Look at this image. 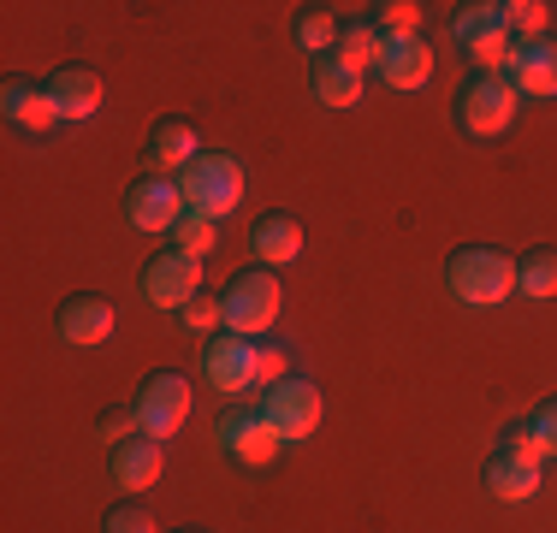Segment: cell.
<instances>
[{
    "label": "cell",
    "mask_w": 557,
    "mask_h": 533,
    "mask_svg": "<svg viewBox=\"0 0 557 533\" xmlns=\"http://www.w3.org/2000/svg\"><path fill=\"white\" fill-rule=\"evenodd\" d=\"M178 190L190 213H208V220H232L237 202H244V166H237L225 149H202L190 166L178 172Z\"/></svg>",
    "instance_id": "6da1fadb"
},
{
    "label": "cell",
    "mask_w": 557,
    "mask_h": 533,
    "mask_svg": "<svg viewBox=\"0 0 557 533\" xmlns=\"http://www.w3.org/2000/svg\"><path fill=\"white\" fill-rule=\"evenodd\" d=\"M445 285H450V297H462L469 309H493V302H504L516 290V261L493 244H469V249L450 256Z\"/></svg>",
    "instance_id": "7a4b0ae2"
},
{
    "label": "cell",
    "mask_w": 557,
    "mask_h": 533,
    "mask_svg": "<svg viewBox=\"0 0 557 533\" xmlns=\"http://www.w3.org/2000/svg\"><path fill=\"white\" fill-rule=\"evenodd\" d=\"M516 84L504 72H474L469 84L457 89V131H469V137H498V131H510L516 119Z\"/></svg>",
    "instance_id": "3957f363"
},
{
    "label": "cell",
    "mask_w": 557,
    "mask_h": 533,
    "mask_svg": "<svg viewBox=\"0 0 557 533\" xmlns=\"http://www.w3.org/2000/svg\"><path fill=\"white\" fill-rule=\"evenodd\" d=\"M225 332H237V338H261V332L278 320V302H285V290H278V278L268 266H249V273H237L232 285H225Z\"/></svg>",
    "instance_id": "277c9868"
},
{
    "label": "cell",
    "mask_w": 557,
    "mask_h": 533,
    "mask_svg": "<svg viewBox=\"0 0 557 533\" xmlns=\"http://www.w3.org/2000/svg\"><path fill=\"white\" fill-rule=\"evenodd\" d=\"M190 404H196V392H190V380H184V373H149V380H143V392H137L143 433H149V438H172L184 421H190Z\"/></svg>",
    "instance_id": "5b68a950"
},
{
    "label": "cell",
    "mask_w": 557,
    "mask_h": 533,
    "mask_svg": "<svg viewBox=\"0 0 557 533\" xmlns=\"http://www.w3.org/2000/svg\"><path fill=\"white\" fill-rule=\"evenodd\" d=\"M457 42L481 60V72H504V60H510V24H504V12L493 0H474V7H457Z\"/></svg>",
    "instance_id": "8992f818"
},
{
    "label": "cell",
    "mask_w": 557,
    "mask_h": 533,
    "mask_svg": "<svg viewBox=\"0 0 557 533\" xmlns=\"http://www.w3.org/2000/svg\"><path fill=\"white\" fill-rule=\"evenodd\" d=\"M220 450L237 462H249V469H261V462H273V450L285 445L278 438V426L268 421V409H225L220 426H214Z\"/></svg>",
    "instance_id": "52a82bcc"
},
{
    "label": "cell",
    "mask_w": 557,
    "mask_h": 533,
    "mask_svg": "<svg viewBox=\"0 0 557 533\" xmlns=\"http://www.w3.org/2000/svg\"><path fill=\"white\" fill-rule=\"evenodd\" d=\"M268 421L278 426V438H285V445H297V438H309L314 426H321V385L314 380H297V373H290V380H278L273 392H268Z\"/></svg>",
    "instance_id": "ba28073f"
},
{
    "label": "cell",
    "mask_w": 557,
    "mask_h": 533,
    "mask_svg": "<svg viewBox=\"0 0 557 533\" xmlns=\"http://www.w3.org/2000/svg\"><path fill=\"white\" fill-rule=\"evenodd\" d=\"M256 350L261 344L256 338H237V332H214V338L202 344V373H208V385H214V392H249V385H256Z\"/></svg>",
    "instance_id": "9c48e42d"
},
{
    "label": "cell",
    "mask_w": 557,
    "mask_h": 533,
    "mask_svg": "<svg viewBox=\"0 0 557 533\" xmlns=\"http://www.w3.org/2000/svg\"><path fill=\"white\" fill-rule=\"evenodd\" d=\"M196 290H202V261L184 256V249H161V256L143 266V297L154 309H184Z\"/></svg>",
    "instance_id": "30bf717a"
},
{
    "label": "cell",
    "mask_w": 557,
    "mask_h": 533,
    "mask_svg": "<svg viewBox=\"0 0 557 533\" xmlns=\"http://www.w3.org/2000/svg\"><path fill=\"white\" fill-rule=\"evenodd\" d=\"M125 220H131V232H172L184 220L178 178H137L125 190Z\"/></svg>",
    "instance_id": "8fae6325"
},
{
    "label": "cell",
    "mask_w": 557,
    "mask_h": 533,
    "mask_svg": "<svg viewBox=\"0 0 557 533\" xmlns=\"http://www.w3.org/2000/svg\"><path fill=\"white\" fill-rule=\"evenodd\" d=\"M504 77L516 84V96H557V42L534 36V42H516L504 60Z\"/></svg>",
    "instance_id": "7c38bea8"
},
{
    "label": "cell",
    "mask_w": 557,
    "mask_h": 533,
    "mask_svg": "<svg viewBox=\"0 0 557 533\" xmlns=\"http://www.w3.org/2000/svg\"><path fill=\"white\" fill-rule=\"evenodd\" d=\"M380 84L386 89H421L433 77V48L428 36H386V53H380Z\"/></svg>",
    "instance_id": "4fadbf2b"
},
{
    "label": "cell",
    "mask_w": 557,
    "mask_h": 533,
    "mask_svg": "<svg viewBox=\"0 0 557 533\" xmlns=\"http://www.w3.org/2000/svg\"><path fill=\"white\" fill-rule=\"evenodd\" d=\"M161 469H166V438L137 433V438H125V445H113V480L125 492H149L154 480H161Z\"/></svg>",
    "instance_id": "5bb4252c"
},
{
    "label": "cell",
    "mask_w": 557,
    "mask_h": 533,
    "mask_svg": "<svg viewBox=\"0 0 557 533\" xmlns=\"http://www.w3.org/2000/svg\"><path fill=\"white\" fill-rule=\"evenodd\" d=\"M60 338L65 344H108L113 338V302L96 297V290H84V297H65L60 309Z\"/></svg>",
    "instance_id": "9a60e30c"
},
{
    "label": "cell",
    "mask_w": 557,
    "mask_h": 533,
    "mask_svg": "<svg viewBox=\"0 0 557 533\" xmlns=\"http://www.w3.org/2000/svg\"><path fill=\"white\" fill-rule=\"evenodd\" d=\"M0 101H7V119L18 131H54L60 125V107L48 96V84H30V77H7V89H0Z\"/></svg>",
    "instance_id": "2e32d148"
},
{
    "label": "cell",
    "mask_w": 557,
    "mask_h": 533,
    "mask_svg": "<svg viewBox=\"0 0 557 533\" xmlns=\"http://www.w3.org/2000/svg\"><path fill=\"white\" fill-rule=\"evenodd\" d=\"M249 249H256V261L268 266H290L302 256V225L290 220V213H261L256 220V232H249Z\"/></svg>",
    "instance_id": "e0dca14e"
},
{
    "label": "cell",
    "mask_w": 557,
    "mask_h": 533,
    "mask_svg": "<svg viewBox=\"0 0 557 533\" xmlns=\"http://www.w3.org/2000/svg\"><path fill=\"white\" fill-rule=\"evenodd\" d=\"M48 96H54L60 119H96L101 113V77L84 72V65H65V72L48 77Z\"/></svg>",
    "instance_id": "ac0fdd59"
},
{
    "label": "cell",
    "mask_w": 557,
    "mask_h": 533,
    "mask_svg": "<svg viewBox=\"0 0 557 533\" xmlns=\"http://www.w3.org/2000/svg\"><path fill=\"white\" fill-rule=\"evenodd\" d=\"M486 492H493L498 504H528L540 492V462L534 457H510V450H498L493 462H486Z\"/></svg>",
    "instance_id": "d6986e66"
},
{
    "label": "cell",
    "mask_w": 557,
    "mask_h": 533,
    "mask_svg": "<svg viewBox=\"0 0 557 533\" xmlns=\"http://www.w3.org/2000/svg\"><path fill=\"white\" fill-rule=\"evenodd\" d=\"M309 84H314V96H321V107H356L362 101V72L344 65L338 53H321V60H314Z\"/></svg>",
    "instance_id": "ffe728a7"
},
{
    "label": "cell",
    "mask_w": 557,
    "mask_h": 533,
    "mask_svg": "<svg viewBox=\"0 0 557 533\" xmlns=\"http://www.w3.org/2000/svg\"><path fill=\"white\" fill-rule=\"evenodd\" d=\"M196 154H202V142H196V131L184 125V119H161V125H154V137H149V160H154L161 172H184Z\"/></svg>",
    "instance_id": "44dd1931"
},
{
    "label": "cell",
    "mask_w": 557,
    "mask_h": 533,
    "mask_svg": "<svg viewBox=\"0 0 557 533\" xmlns=\"http://www.w3.org/2000/svg\"><path fill=\"white\" fill-rule=\"evenodd\" d=\"M338 60L344 65H380V53H386V36H380V24L374 18H338Z\"/></svg>",
    "instance_id": "7402d4cb"
},
{
    "label": "cell",
    "mask_w": 557,
    "mask_h": 533,
    "mask_svg": "<svg viewBox=\"0 0 557 533\" xmlns=\"http://www.w3.org/2000/svg\"><path fill=\"white\" fill-rule=\"evenodd\" d=\"M290 36H297V48L302 53H333L338 48V18L326 7H297V24H290Z\"/></svg>",
    "instance_id": "603a6c76"
},
{
    "label": "cell",
    "mask_w": 557,
    "mask_h": 533,
    "mask_svg": "<svg viewBox=\"0 0 557 533\" xmlns=\"http://www.w3.org/2000/svg\"><path fill=\"white\" fill-rule=\"evenodd\" d=\"M516 290L534 302L557 297V249H528L522 261H516Z\"/></svg>",
    "instance_id": "cb8c5ba5"
},
{
    "label": "cell",
    "mask_w": 557,
    "mask_h": 533,
    "mask_svg": "<svg viewBox=\"0 0 557 533\" xmlns=\"http://www.w3.org/2000/svg\"><path fill=\"white\" fill-rule=\"evenodd\" d=\"M214 232H220V220H208V213H190V208H184V220L172 225V249H184V256L202 261L208 249H214Z\"/></svg>",
    "instance_id": "d4e9b609"
},
{
    "label": "cell",
    "mask_w": 557,
    "mask_h": 533,
    "mask_svg": "<svg viewBox=\"0 0 557 533\" xmlns=\"http://www.w3.org/2000/svg\"><path fill=\"white\" fill-rule=\"evenodd\" d=\"M498 12H504V24H510V36H522V42L546 36V18H552L546 0H498Z\"/></svg>",
    "instance_id": "484cf974"
},
{
    "label": "cell",
    "mask_w": 557,
    "mask_h": 533,
    "mask_svg": "<svg viewBox=\"0 0 557 533\" xmlns=\"http://www.w3.org/2000/svg\"><path fill=\"white\" fill-rule=\"evenodd\" d=\"M101 533H161V522H154V510H149V504L125 498V504H113V510H108V522H101Z\"/></svg>",
    "instance_id": "4316f807"
},
{
    "label": "cell",
    "mask_w": 557,
    "mask_h": 533,
    "mask_svg": "<svg viewBox=\"0 0 557 533\" xmlns=\"http://www.w3.org/2000/svg\"><path fill=\"white\" fill-rule=\"evenodd\" d=\"M368 18L380 24V36H421V7H409V0H386Z\"/></svg>",
    "instance_id": "83f0119b"
},
{
    "label": "cell",
    "mask_w": 557,
    "mask_h": 533,
    "mask_svg": "<svg viewBox=\"0 0 557 533\" xmlns=\"http://www.w3.org/2000/svg\"><path fill=\"white\" fill-rule=\"evenodd\" d=\"M178 320H184L190 332H202V338H214V332L225 326V302H220V297H190V302L178 309Z\"/></svg>",
    "instance_id": "f1b7e54d"
},
{
    "label": "cell",
    "mask_w": 557,
    "mask_h": 533,
    "mask_svg": "<svg viewBox=\"0 0 557 533\" xmlns=\"http://www.w3.org/2000/svg\"><path fill=\"white\" fill-rule=\"evenodd\" d=\"M96 433L108 438V445H125V438H137V433H143V421H137V404H119V409H108V416L96 421Z\"/></svg>",
    "instance_id": "f546056e"
},
{
    "label": "cell",
    "mask_w": 557,
    "mask_h": 533,
    "mask_svg": "<svg viewBox=\"0 0 557 533\" xmlns=\"http://www.w3.org/2000/svg\"><path fill=\"white\" fill-rule=\"evenodd\" d=\"M278 380H290L285 350H278V344H261V350H256V385H268V392H273Z\"/></svg>",
    "instance_id": "4dcf8cb0"
},
{
    "label": "cell",
    "mask_w": 557,
    "mask_h": 533,
    "mask_svg": "<svg viewBox=\"0 0 557 533\" xmlns=\"http://www.w3.org/2000/svg\"><path fill=\"white\" fill-rule=\"evenodd\" d=\"M504 450H510V457H546V450H540V433H534V421H510L504 426Z\"/></svg>",
    "instance_id": "1f68e13d"
},
{
    "label": "cell",
    "mask_w": 557,
    "mask_h": 533,
    "mask_svg": "<svg viewBox=\"0 0 557 533\" xmlns=\"http://www.w3.org/2000/svg\"><path fill=\"white\" fill-rule=\"evenodd\" d=\"M534 433H540V450H546V457H557V404H546L534 416Z\"/></svg>",
    "instance_id": "d6a6232c"
},
{
    "label": "cell",
    "mask_w": 557,
    "mask_h": 533,
    "mask_svg": "<svg viewBox=\"0 0 557 533\" xmlns=\"http://www.w3.org/2000/svg\"><path fill=\"white\" fill-rule=\"evenodd\" d=\"M190 533H196V528H190Z\"/></svg>",
    "instance_id": "836d02e7"
}]
</instances>
